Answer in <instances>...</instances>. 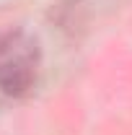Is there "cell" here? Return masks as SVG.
Listing matches in <instances>:
<instances>
[{
    "label": "cell",
    "mask_w": 132,
    "mask_h": 135,
    "mask_svg": "<svg viewBox=\"0 0 132 135\" xmlns=\"http://www.w3.org/2000/svg\"><path fill=\"white\" fill-rule=\"evenodd\" d=\"M42 50L39 42L21 29L0 31V96L21 99L39 81Z\"/></svg>",
    "instance_id": "1"
}]
</instances>
